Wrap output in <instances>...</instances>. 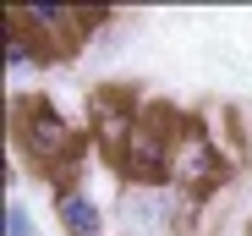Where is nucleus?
Segmentation results:
<instances>
[{
	"label": "nucleus",
	"instance_id": "nucleus-1",
	"mask_svg": "<svg viewBox=\"0 0 252 236\" xmlns=\"http://www.w3.org/2000/svg\"><path fill=\"white\" fill-rule=\"evenodd\" d=\"M17 143H22V154L33 165H66L71 160V148H77V137H71V127L61 121V115L50 110V104H28L22 115H17Z\"/></svg>",
	"mask_w": 252,
	"mask_h": 236
},
{
	"label": "nucleus",
	"instance_id": "nucleus-2",
	"mask_svg": "<svg viewBox=\"0 0 252 236\" xmlns=\"http://www.w3.org/2000/svg\"><path fill=\"white\" fill-rule=\"evenodd\" d=\"M11 22L17 28H33V38L44 44L50 55H61V50H71L88 28H99L104 22V11H66V6H22V11H11Z\"/></svg>",
	"mask_w": 252,
	"mask_h": 236
},
{
	"label": "nucleus",
	"instance_id": "nucleus-3",
	"mask_svg": "<svg viewBox=\"0 0 252 236\" xmlns=\"http://www.w3.org/2000/svg\"><path fill=\"white\" fill-rule=\"evenodd\" d=\"M170 154H176V137H170V132H154L148 121H137L132 137L121 143V165L132 170L137 181H154V176L170 170Z\"/></svg>",
	"mask_w": 252,
	"mask_h": 236
},
{
	"label": "nucleus",
	"instance_id": "nucleus-4",
	"mask_svg": "<svg viewBox=\"0 0 252 236\" xmlns=\"http://www.w3.org/2000/svg\"><path fill=\"white\" fill-rule=\"evenodd\" d=\"M55 220L66 236H104V209L94 203V192H82L77 181H55Z\"/></svg>",
	"mask_w": 252,
	"mask_h": 236
},
{
	"label": "nucleus",
	"instance_id": "nucleus-5",
	"mask_svg": "<svg viewBox=\"0 0 252 236\" xmlns=\"http://www.w3.org/2000/svg\"><path fill=\"white\" fill-rule=\"evenodd\" d=\"M170 220H181V198L176 192H126V225L132 231H164Z\"/></svg>",
	"mask_w": 252,
	"mask_h": 236
},
{
	"label": "nucleus",
	"instance_id": "nucleus-6",
	"mask_svg": "<svg viewBox=\"0 0 252 236\" xmlns=\"http://www.w3.org/2000/svg\"><path fill=\"white\" fill-rule=\"evenodd\" d=\"M170 170H176V181H214V176H220L214 154H208V143H203L197 132H181V137H176Z\"/></svg>",
	"mask_w": 252,
	"mask_h": 236
},
{
	"label": "nucleus",
	"instance_id": "nucleus-7",
	"mask_svg": "<svg viewBox=\"0 0 252 236\" xmlns=\"http://www.w3.org/2000/svg\"><path fill=\"white\" fill-rule=\"evenodd\" d=\"M44 61H55V55L38 44L28 28L11 22V38H6V71H33V66H44Z\"/></svg>",
	"mask_w": 252,
	"mask_h": 236
},
{
	"label": "nucleus",
	"instance_id": "nucleus-8",
	"mask_svg": "<svg viewBox=\"0 0 252 236\" xmlns=\"http://www.w3.org/2000/svg\"><path fill=\"white\" fill-rule=\"evenodd\" d=\"M6 236H38V225H33V214H28V209H22L17 198L6 203Z\"/></svg>",
	"mask_w": 252,
	"mask_h": 236
}]
</instances>
